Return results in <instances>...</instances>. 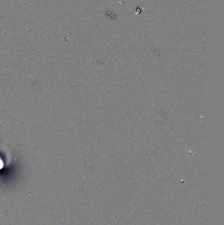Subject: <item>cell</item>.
Instances as JSON below:
<instances>
[{
  "label": "cell",
  "mask_w": 224,
  "mask_h": 225,
  "mask_svg": "<svg viewBox=\"0 0 224 225\" xmlns=\"http://www.w3.org/2000/svg\"><path fill=\"white\" fill-rule=\"evenodd\" d=\"M2 167H3V163L1 162V160H0V169H1Z\"/></svg>",
  "instance_id": "obj_1"
}]
</instances>
